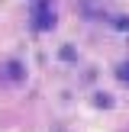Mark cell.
<instances>
[{"mask_svg":"<svg viewBox=\"0 0 129 132\" xmlns=\"http://www.w3.org/2000/svg\"><path fill=\"white\" fill-rule=\"evenodd\" d=\"M55 26V16H52V6L49 3H42L36 10V29H52Z\"/></svg>","mask_w":129,"mask_h":132,"instance_id":"6da1fadb","label":"cell"},{"mask_svg":"<svg viewBox=\"0 0 129 132\" xmlns=\"http://www.w3.org/2000/svg\"><path fill=\"white\" fill-rule=\"evenodd\" d=\"M116 74H119V81H126V84H129V61H126V64H119V71H116Z\"/></svg>","mask_w":129,"mask_h":132,"instance_id":"7a4b0ae2","label":"cell"}]
</instances>
